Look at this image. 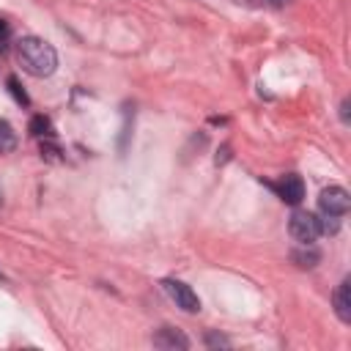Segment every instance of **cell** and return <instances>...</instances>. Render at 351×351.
<instances>
[{
    "label": "cell",
    "instance_id": "cell-15",
    "mask_svg": "<svg viewBox=\"0 0 351 351\" xmlns=\"http://www.w3.org/2000/svg\"><path fill=\"white\" fill-rule=\"evenodd\" d=\"M58 154H60V151H58V145H52V143H41V156H47V159L58 162V159H60Z\"/></svg>",
    "mask_w": 351,
    "mask_h": 351
},
{
    "label": "cell",
    "instance_id": "cell-14",
    "mask_svg": "<svg viewBox=\"0 0 351 351\" xmlns=\"http://www.w3.org/2000/svg\"><path fill=\"white\" fill-rule=\"evenodd\" d=\"M123 110H126L123 112V132H121V145H118L121 151H126V140H129V110L132 107H123Z\"/></svg>",
    "mask_w": 351,
    "mask_h": 351
},
{
    "label": "cell",
    "instance_id": "cell-3",
    "mask_svg": "<svg viewBox=\"0 0 351 351\" xmlns=\"http://www.w3.org/2000/svg\"><path fill=\"white\" fill-rule=\"evenodd\" d=\"M318 208L321 214H332V217H343L351 208V197L343 186H326L318 197Z\"/></svg>",
    "mask_w": 351,
    "mask_h": 351
},
{
    "label": "cell",
    "instance_id": "cell-9",
    "mask_svg": "<svg viewBox=\"0 0 351 351\" xmlns=\"http://www.w3.org/2000/svg\"><path fill=\"white\" fill-rule=\"evenodd\" d=\"M16 148V132L8 121H0V154H8Z\"/></svg>",
    "mask_w": 351,
    "mask_h": 351
},
{
    "label": "cell",
    "instance_id": "cell-5",
    "mask_svg": "<svg viewBox=\"0 0 351 351\" xmlns=\"http://www.w3.org/2000/svg\"><path fill=\"white\" fill-rule=\"evenodd\" d=\"M274 192H277V197L282 200V203H288V206H299L302 200H304V181H302V176H296V173H288V176H282L280 178V184H269Z\"/></svg>",
    "mask_w": 351,
    "mask_h": 351
},
{
    "label": "cell",
    "instance_id": "cell-13",
    "mask_svg": "<svg viewBox=\"0 0 351 351\" xmlns=\"http://www.w3.org/2000/svg\"><path fill=\"white\" fill-rule=\"evenodd\" d=\"M206 346H208V348H230V340H228L225 335L208 332V335H206Z\"/></svg>",
    "mask_w": 351,
    "mask_h": 351
},
{
    "label": "cell",
    "instance_id": "cell-2",
    "mask_svg": "<svg viewBox=\"0 0 351 351\" xmlns=\"http://www.w3.org/2000/svg\"><path fill=\"white\" fill-rule=\"evenodd\" d=\"M288 233H291V239L299 241V244H313V241L321 236L318 217L310 214V211H293L291 219H288Z\"/></svg>",
    "mask_w": 351,
    "mask_h": 351
},
{
    "label": "cell",
    "instance_id": "cell-16",
    "mask_svg": "<svg viewBox=\"0 0 351 351\" xmlns=\"http://www.w3.org/2000/svg\"><path fill=\"white\" fill-rule=\"evenodd\" d=\"M8 36H11V25H8L5 19H0V49L5 47V41H8Z\"/></svg>",
    "mask_w": 351,
    "mask_h": 351
},
{
    "label": "cell",
    "instance_id": "cell-4",
    "mask_svg": "<svg viewBox=\"0 0 351 351\" xmlns=\"http://www.w3.org/2000/svg\"><path fill=\"white\" fill-rule=\"evenodd\" d=\"M162 285H165L167 296L176 302V307H181L184 313H197L200 310V299H197V293L186 282H181V280H165Z\"/></svg>",
    "mask_w": 351,
    "mask_h": 351
},
{
    "label": "cell",
    "instance_id": "cell-6",
    "mask_svg": "<svg viewBox=\"0 0 351 351\" xmlns=\"http://www.w3.org/2000/svg\"><path fill=\"white\" fill-rule=\"evenodd\" d=\"M154 346L156 348H165V351H184V348H189V340H186V335L184 332H178V329H173V326H162L154 337Z\"/></svg>",
    "mask_w": 351,
    "mask_h": 351
},
{
    "label": "cell",
    "instance_id": "cell-8",
    "mask_svg": "<svg viewBox=\"0 0 351 351\" xmlns=\"http://www.w3.org/2000/svg\"><path fill=\"white\" fill-rule=\"evenodd\" d=\"M304 250H296L291 258L299 263V266H304V269H313L318 261H321V252L318 250H313V244H302Z\"/></svg>",
    "mask_w": 351,
    "mask_h": 351
},
{
    "label": "cell",
    "instance_id": "cell-18",
    "mask_svg": "<svg viewBox=\"0 0 351 351\" xmlns=\"http://www.w3.org/2000/svg\"><path fill=\"white\" fill-rule=\"evenodd\" d=\"M348 107H351V101L343 99V104H340V118H343V123H348Z\"/></svg>",
    "mask_w": 351,
    "mask_h": 351
},
{
    "label": "cell",
    "instance_id": "cell-11",
    "mask_svg": "<svg viewBox=\"0 0 351 351\" xmlns=\"http://www.w3.org/2000/svg\"><path fill=\"white\" fill-rule=\"evenodd\" d=\"M5 85H8V93L14 96V101H16V104L30 107V96L25 93V88L19 85V80H16V77H8V82H5Z\"/></svg>",
    "mask_w": 351,
    "mask_h": 351
},
{
    "label": "cell",
    "instance_id": "cell-10",
    "mask_svg": "<svg viewBox=\"0 0 351 351\" xmlns=\"http://www.w3.org/2000/svg\"><path fill=\"white\" fill-rule=\"evenodd\" d=\"M27 129H30L33 137H52V123H49L47 115H33L30 123H27Z\"/></svg>",
    "mask_w": 351,
    "mask_h": 351
},
{
    "label": "cell",
    "instance_id": "cell-12",
    "mask_svg": "<svg viewBox=\"0 0 351 351\" xmlns=\"http://www.w3.org/2000/svg\"><path fill=\"white\" fill-rule=\"evenodd\" d=\"M318 228H321V233H326V236H335V233L340 230V217L324 214V219H318Z\"/></svg>",
    "mask_w": 351,
    "mask_h": 351
},
{
    "label": "cell",
    "instance_id": "cell-7",
    "mask_svg": "<svg viewBox=\"0 0 351 351\" xmlns=\"http://www.w3.org/2000/svg\"><path fill=\"white\" fill-rule=\"evenodd\" d=\"M332 304H335L337 318H340L343 324H351V280H348V277H346V280L337 285V291L332 293Z\"/></svg>",
    "mask_w": 351,
    "mask_h": 351
},
{
    "label": "cell",
    "instance_id": "cell-17",
    "mask_svg": "<svg viewBox=\"0 0 351 351\" xmlns=\"http://www.w3.org/2000/svg\"><path fill=\"white\" fill-rule=\"evenodd\" d=\"M228 159H230V148H228V145H222V148L217 151V159H214V162H217V165H225Z\"/></svg>",
    "mask_w": 351,
    "mask_h": 351
},
{
    "label": "cell",
    "instance_id": "cell-19",
    "mask_svg": "<svg viewBox=\"0 0 351 351\" xmlns=\"http://www.w3.org/2000/svg\"><path fill=\"white\" fill-rule=\"evenodd\" d=\"M266 3H269V5H274V8H282V5H288L291 0H266Z\"/></svg>",
    "mask_w": 351,
    "mask_h": 351
},
{
    "label": "cell",
    "instance_id": "cell-1",
    "mask_svg": "<svg viewBox=\"0 0 351 351\" xmlns=\"http://www.w3.org/2000/svg\"><path fill=\"white\" fill-rule=\"evenodd\" d=\"M16 58L19 66L33 74V77H49L58 69V52L49 41L38 38V36H25L16 44Z\"/></svg>",
    "mask_w": 351,
    "mask_h": 351
}]
</instances>
